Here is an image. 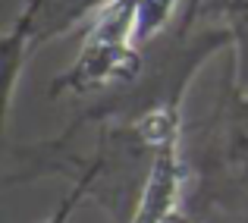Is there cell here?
<instances>
[{"label":"cell","instance_id":"cell-1","mask_svg":"<svg viewBox=\"0 0 248 223\" xmlns=\"http://www.w3.org/2000/svg\"><path fill=\"white\" fill-rule=\"evenodd\" d=\"M192 167L186 214L195 223H248V88L239 85L236 57L226 69L207 120L186 139Z\"/></svg>","mask_w":248,"mask_h":223},{"label":"cell","instance_id":"cell-2","mask_svg":"<svg viewBox=\"0 0 248 223\" xmlns=\"http://www.w3.org/2000/svg\"><path fill=\"white\" fill-rule=\"evenodd\" d=\"M145 69L139 44V0H110L88 19L76 60L47 85L50 97H91L132 85Z\"/></svg>","mask_w":248,"mask_h":223},{"label":"cell","instance_id":"cell-3","mask_svg":"<svg viewBox=\"0 0 248 223\" xmlns=\"http://www.w3.org/2000/svg\"><path fill=\"white\" fill-rule=\"evenodd\" d=\"M188 189H192V167L186 154V135H179L157 148L129 223H170L176 214L186 211Z\"/></svg>","mask_w":248,"mask_h":223},{"label":"cell","instance_id":"cell-4","mask_svg":"<svg viewBox=\"0 0 248 223\" xmlns=\"http://www.w3.org/2000/svg\"><path fill=\"white\" fill-rule=\"evenodd\" d=\"M207 13H217L232 38V57H236L239 85L248 88V0H204L198 10V19Z\"/></svg>","mask_w":248,"mask_h":223},{"label":"cell","instance_id":"cell-5","mask_svg":"<svg viewBox=\"0 0 248 223\" xmlns=\"http://www.w3.org/2000/svg\"><path fill=\"white\" fill-rule=\"evenodd\" d=\"M69 182L73 186L63 192V198L54 205V211L47 214L41 223H69L73 220V214L82 207V201H88L91 195V182H94V170L91 167H76L73 176H69Z\"/></svg>","mask_w":248,"mask_h":223},{"label":"cell","instance_id":"cell-6","mask_svg":"<svg viewBox=\"0 0 248 223\" xmlns=\"http://www.w3.org/2000/svg\"><path fill=\"white\" fill-rule=\"evenodd\" d=\"M186 0H139V44H151L154 38H160L164 25L173 19L176 6Z\"/></svg>","mask_w":248,"mask_h":223},{"label":"cell","instance_id":"cell-7","mask_svg":"<svg viewBox=\"0 0 248 223\" xmlns=\"http://www.w3.org/2000/svg\"><path fill=\"white\" fill-rule=\"evenodd\" d=\"M44 6V0H22V10L16 13V19H13L10 25H6L3 35H22L25 29H29V22L35 19V13Z\"/></svg>","mask_w":248,"mask_h":223},{"label":"cell","instance_id":"cell-8","mask_svg":"<svg viewBox=\"0 0 248 223\" xmlns=\"http://www.w3.org/2000/svg\"><path fill=\"white\" fill-rule=\"evenodd\" d=\"M201 3H204V0H186V3H182V16H179V22H182V25H195V22H198V10H201Z\"/></svg>","mask_w":248,"mask_h":223},{"label":"cell","instance_id":"cell-9","mask_svg":"<svg viewBox=\"0 0 248 223\" xmlns=\"http://www.w3.org/2000/svg\"><path fill=\"white\" fill-rule=\"evenodd\" d=\"M170 223H195V220H192V217H188V214H186V211H182V214H176V217H173V220H170Z\"/></svg>","mask_w":248,"mask_h":223}]
</instances>
